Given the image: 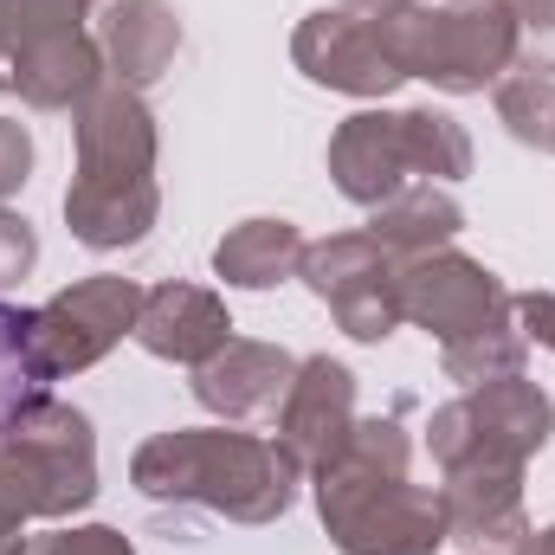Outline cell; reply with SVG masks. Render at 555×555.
<instances>
[{
	"label": "cell",
	"instance_id": "1",
	"mask_svg": "<svg viewBox=\"0 0 555 555\" xmlns=\"http://www.w3.org/2000/svg\"><path fill=\"white\" fill-rule=\"evenodd\" d=\"M401 420H356L317 465V511L343 555H433L446 543V498L408 478Z\"/></svg>",
	"mask_w": 555,
	"mask_h": 555
},
{
	"label": "cell",
	"instance_id": "2",
	"mask_svg": "<svg viewBox=\"0 0 555 555\" xmlns=\"http://www.w3.org/2000/svg\"><path fill=\"white\" fill-rule=\"evenodd\" d=\"M155 207V117L137 91L104 78L78 104V175L65 188V220L91 253H124L149 240Z\"/></svg>",
	"mask_w": 555,
	"mask_h": 555
},
{
	"label": "cell",
	"instance_id": "3",
	"mask_svg": "<svg viewBox=\"0 0 555 555\" xmlns=\"http://www.w3.org/2000/svg\"><path fill=\"white\" fill-rule=\"evenodd\" d=\"M142 498L155 504H201L233 524H272L297 498V459L240 426H188L155 433L130 465Z\"/></svg>",
	"mask_w": 555,
	"mask_h": 555
},
{
	"label": "cell",
	"instance_id": "4",
	"mask_svg": "<svg viewBox=\"0 0 555 555\" xmlns=\"http://www.w3.org/2000/svg\"><path fill=\"white\" fill-rule=\"evenodd\" d=\"M330 175L356 207H382L414 181H465L472 137L446 111H356L330 137Z\"/></svg>",
	"mask_w": 555,
	"mask_h": 555
},
{
	"label": "cell",
	"instance_id": "5",
	"mask_svg": "<svg viewBox=\"0 0 555 555\" xmlns=\"http://www.w3.org/2000/svg\"><path fill=\"white\" fill-rule=\"evenodd\" d=\"M98 498V439L91 420L52 395L26 401L0 426V511L7 524L72 517Z\"/></svg>",
	"mask_w": 555,
	"mask_h": 555
},
{
	"label": "cell",
	"instance_id": "6",
	"mask_svg": "<svg viewBox=\"0 0 555 555\" xmlns=\"http://www.w3.org/2000/svg\"><path fill=\"white\" fill-rule=\"evenodd\" d=\"M408 78H426L452 98L485 91L517 59V13L511 0H408L382 20Z\"/></svg>",
	"mask_w": 555,
	"mask_h": 555
},
{
	"label": "cell",
	"instance_id": "7",
	"mask_svg": "<svg viewBox=\"0 0 555 555\" xmlns=\"http://www.w3.org/2000/svg\"><path fill=\"white\" fill-rule=\"evenodd\" d=\"M555 433L550 395L524 375H498L465 388L459 401H446L426 420V446L439 459V472H465V465H530Z\"/></svg>",
	"mask_w": 555,
	"mask_h": 555
},
{
	"label": "cell",
	"instance_id": "8",
	"mask_svg": "<svg viewBox=\"0 0 555 555\" xmlns=\"http://www.w3.org/2000/svg\"><path fill=\"white\" fill-rule=\"evenodd\" d=\"M137 310L142 284L117 272L78 278L72 291L26 310V356H33L39 382H59L65 369H91L98 356H111V343L137 330Z\"/></svg>",
	"mask_w": 555,
	"mask_h": 555
},
{
	"label": "cell",
	"instance_id": "9",
	"mask_svg": "<svg viewBox=\"0 0 555 555\" xmlns=\"http://www.w3.org/2000/svg\"><path fill=\"white\" fill-rule=\"evenodd\" d=\"M297 272L356 343H388L401 330V259L375 233H336L323 246H304Z\"/></svg>",
	"mask_w": 555,
	"mask_h": 555
},
{
	"label": "cell",
	"instance_id": "10",
	"mask_svg": "<svg viewBox=\"0 0 555 555\" xmlns=\"http://www.w3.org/2000/svg\"><path fill=\"white\" fill-rule=\"evenodd\" d=\"M401 317H414L426 336L446 343H465L491 323L511 317V291L485 272L478 259L439 246V253H420V259H401Z\"/></svg>",
	"mask_w": 555,
	"mask_h": 555
},
{
	"label": "cell",
	"instance_id": "11",
	"mask_svg": "<svg viewBox=\"0 0 555 555\" xmlns=\"http://www.w3.org/2000/svg\"><path fill=\"white\" fill-rule=\"evenodd\" d=\"M291 59L310 85H330V91H349V98H388L408 72L382 33V20H362L349 7H323L297 26L291 39Z\"/></svg>",
	"mask_w": 555,
	"mask_h": 555
},
{
	"label": "cell",
	"instance_id": "12",
	"mask_svg": "<svg viewBox=\"0 0 555 555\" xmlns=\"http://www.w3.org/2000/svg\"><path fill=\"white\" fill-rule=\"evenodd\" d=\"M356 426V375L330 356L297 362L291 395L278 408V446L297 459V472H317Z\"/></svg>",
	"mask_w": 555,
	"mask_h": 555
},
{
	"label": "cell",
	"instance_id": "13",
	"mask_svg": "<svg viewBox=\"0 0 555 555\" xmlns=\"http://www.w3.org/2000/svg\"><path fill=\"white\" fill-rule=\"evenodd\" d=\"M446 537L465 550H524L530 517H524V472L517 465H465L446 472Z\"/></svg>",
	"mask_w": 555,
	"mask_h": 555
},
{
	"label": "cell",
	"instance_id": "14",
	"mask_svg": "<svg viewBox=\"0 0 555 555\" xmlns=\"http://www.w3.org/2000/svg\"><path fill=\"white\" fill-rule=\"evenodd\" d=\"M130 336H137L149 356H162V362L201 369L207 356H220L233 343V317L201 284H155V291H142V310H137V330Z\"/></svg>",
	"mask_w": 555,
	"mask_h": 555
},
{
	"label": "cell",
	"instance_id": "15",
	"mask_svg": "<svg viewBox=\"0 0 555 555\" xmlns=\"http://www.w3.org/2000/svg\"><path fill=\"white\" fill-rule=\"evenodd\" d=\"M291 375H297V362H291L278 343H246V336H233L220 356H207V362L194 369V401L220 420H266V414L284 408Z\"/></svg>",
	"mask_w": 555,
	"mask_h": 555
},
{
	"label": "cell",
	"instance_id": "16",
	"mask_svg": "<svg viewBox=\"0 0 555 555\" xmlns=\"http://www.w3.org/2000/svg\"><path fill=\"white\" fill-rule=\"evenodd\" d=\"M181 52V13L168 0H111L104 7V65L124 91H149Z\"/></svg>",
	"mask_w": 555,
	"mask_h": 555
},
{
	"label": "cell",
	"instance_id": "17",
	"mask_svg": "<svg viewBox=\"0 0 555 555\" xmlns=\"http://www.w3.org/2000/svg\"><path fill=\"white\" fill-rule=\"evenodd\" d=\"M98 85H104V52L85 33H59L13 65V91L33 111H78Z\"/></svg>",
	"mask_w": 555,
	"mask_h": 555
},
{
	"label": "cell",
	"instance_id": "18",
	"mask_svg": "<svg viewBox=\"0 0 555 555\" xmlns=\"http://www.w3.org/2000/svg\"><path fill=\"white\" fill-rule=\"evenodd\" d=\"M459 227H465L459 201H452L446 188H433V181L401 188V194H395V201H382V207H375V220H369V233H375L395 259H420V253L452 246V240H459Z\"/></svg>",
	"mask_w": 555,
	"mask_h": 555
},
{
	"label": "cell",
	"instance_id": "19",
	"mask_svg": "<svg viewBox=\"0 0 555 555\" xmlns=\"http://www.w3.org/2000/svg\"><path fill=\"white\" fill-rule=\"evenodd\" d=\"M304 266V233L291 220H240L220 246H214V272L240 291H266Z\"/></svg>",
	"mask_w": 555,
	"mask_h": 555
},
{
	"label": "cell",
	"instance_id": "20",
	"mask_svg": "<svg viewBox=\"0 0 555 555\" xmlns=\"http://www.w3.org/2000/svg\"><path fill=\"white\" fill-rule=\"evenodd\" d=\"M98 0H0V91H13V65L59 39V33H85V13Z\"/></svg>",
	"mask_w": 555,
	"mask_h": 555
},
{
	"label": "cell",
	"instance_id": "21",
	"mask_svg": "<svg viewBox=\"0 0 555 555\" xmlns=\"http://www.w3.org/2000/svg\"><path fill=\"white\" fill-rule=\"evenodd\" d=\"M524 330H517V317H504V323H491V330H478V336H465V343H446L439 349V369H446V382H465V388H478V382H498V375H524Z\"/></svg>",
	"mask_w": 555,
	"mask_h": 555
},
{
	"label": "cell",
	"instance_id": "22",
	"mask_svg": "<svg viewBox=\"0 0 555 555\" xmlns=\"http://www.w3.org/2000/svg\"><path fill=\"white\" fill-rule=\"evenodd\" d=\"M498 117L511 124V137L517 142L555 149V78L504 72V78H498Z\"/></svg>",
	"mask_w": 555,
	"mask_h": 555
},
{
	"label": "cell",
	"instance_id": "23",
	"mask_svg": "<svg viewBox=\"0 0 555 555\" xmlns=\"http://www.w3.org/2000/svg\"><path fill=\"white\" fill-rule=\"evenodd\" d=\"M39 395H46V382H39V369L26 356V310L0 304V426Z\"/></svg>",
	"mask_w": 555,
	"mask_h": 555
},
{
	"label": "cell",
	"instance_id": "24",
	"mask_svg": "<svg viewBox=\"0 0 555 555\" xmlns=\"http://www.w3.org/2000/svg\"><path fill=\"white\" fill-rule=\"evenodd\" d=\"M511 13H517V59H511V72L555 78V0H511Z\"/></svg>",
	"mask_w": 555,
	"mask_h": 555
},
{
	"label": "cell",
	"instance_id": "25",
	"mask_svg": "<svg viewBox=\"0 0 555 555\" xmlns=\"http://www.w3.org/2000/svg\"><path fill=\"white\" fill-rule=\"evenodd\" d=\"M26 555H137L117 530H104V524H91V530H52V537H33Z\"/></svg>",
	"mask_w": 555,
	"mask_h": 555
},
{
	"label": "cell",
	"instance_id": "26",
	"mask_svg": "<svg viewBox=\"0 0 555 555\" xmlns=\"http://www.w3.org/2000/svg\"><path fill=\"white\" fill-rule=\"evenodd\" d=\"M33 259H39L33 227H26L20 214H7V207H0V291H7V284H20V278L33 272Z\"/></svg>",
	"mask_w": 555,
	"mask_h": 555
},
{
	"label": "cell",
	"instance_id": "27",
	"mask_svg": "<svg viewBox=\"0 0 555 555\" xmlns=\"http://www.w3.org/2000/svg\"><path fill=\"white\" fill-rule=\"evenodd\" d=\"M26 175H33V137H26V124L0 117V201L13 188H26Z\"/></svg>",
	"mask_w": 555,
	"mask_h": 555
},
{
	"label": "cell",
	"instance_id": "28",
	"mask_svg": "<svg viewBox=\"0 0 555 555\" xmlns=\"http://www.w3.org/2000/svg\"><path fill=\"white\" fill-rule=\"evenodd\" d=\"M511 317L524 330V343H543L555 356V297L550 291H530V297H511Z\"/></svg>",
	"mask_w": 555,
	"mask_h": 555
},
{
	"label": "cell",
	"instance_id": "29",
	"mask_svg": "<svg viewBox=\"0 0 555 555\" xmlns=\"http://www.w3.org/2000/svg\"><path fill=\"white\" fill-rule=\"evenodd\" d=\"M336 7H349V13H362V20H388V13H401L408 0H336Z\"/></svg>",
	"mask_w": 555,
	"mask_h": 555
},
{
	"label": "cell",
	"instance_id": "30",
	"mask_svg": "<svg viewBox=\"0 0 555 555\" xmlns=\"http://www.w3.org/2000/svg\"><path fill=\"white\" fill-rule=\"evenodd\" d=\"M524 555H555V524H550V530H530V543H524Z\"/></svg>",
	"mask_w": 555,
	"mask_h": 555
},
{
	"label": "cell",
	"instance_id": "31",
	"mask_svg": "<svg viewBox=\"0 0 555 555\" xmlns=\"http://www.w3.org/2000/svg\"><path fill=\"white\" fill-rule=\"evenodd\" d=\"M0 555H26V537H20V530H7V537H0Z\"/></svg>",
	"mask_w": 555,
	"mask_h": 555
},
{
	"label": "cell",
	"instance_id": "32",
	"mask_svg": "<svg viewBox=\"0 0 555 555\" xmlns=\"http://www.w3.org/2000/svg\"><path fill=\"white\" fill-rule=\"evenodd\" d=\"M7 530H20V524H7V511H0V537H7Z\"/></svg>",
	"mask_w": 555,
	"mask_h": 555
},
{
	"label": "cell",
	"instance_id": "33",
	"mask_svg": "<svg viewBox=\"0 0 555 555\" xmlns=\"http://www.w3.org/2000/svg\"><path fill=\"white\" fill-rule=\"evenodd\" d=\"M485 555H524V550H485Z\"/></svg>",
	"mask_w": 555,
	"mask_h": 555
}]
</instances>
